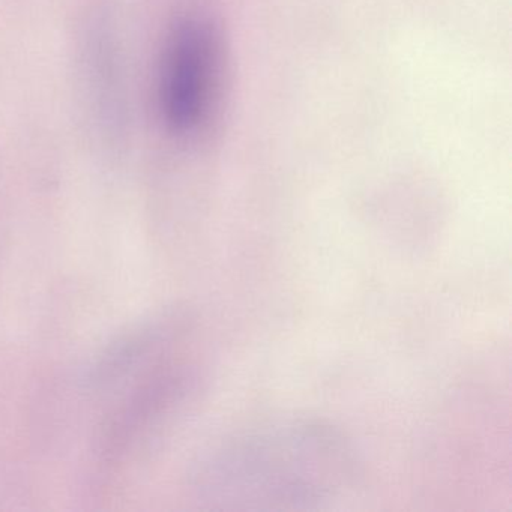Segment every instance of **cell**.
<instances>
[{
    "mask_svg": "<svg viewBox=\"0 0 512 512\" xmlns=\"http://www.w3.org/2000/svg\"><path fill=\"white\" fill-rule=\"evenodd\" d=\"M212 44L205 26L184 22L170 35L161 65V112L176 133L193 131L206 112Z\"/></svg>",
    "mask_w": 512,
    "mask_h": 512,
    "instance_id": "obj_2",
    "label": "cell"
},
{
    "mask_svg": "<svg viewBox=\"0 0 512 512\" xmlns=\"http://www.w3.org/2000/svg\"><path fill=\"white\" fill-rule=\"evenodd\" d=\"M361 461L338 428L284 419L232 434L199 464L196 487L229 511H316L349 496Z\"/></svg>",
    "mask_w": 512,
    "mask_h": 512,
    "instance_id": "obj_1",
    "label": "cell"
}]
</instances>
